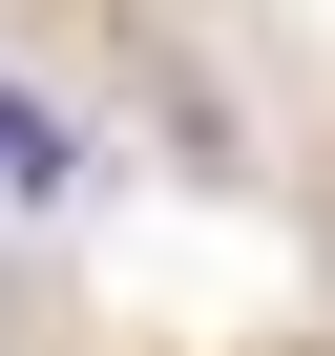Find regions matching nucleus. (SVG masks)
Instances as JSON below:
<instances>
[{
  "label": "nucleus",
  "mask_w": 335,
  "mask_h": 356,
  "mask_svg": "<svg viewBox=\"0 0 335 356\" xmlns=\"http://www.w3.org/2000/svg\"><path fill=\"white\" fill-rule=\"evenodd\" d=\"M42 168H63V147H42V105H22V84H0V210H22V189H42Z\"/></svg>",
  "instance_id": "obj_1"
}]
</instances>
